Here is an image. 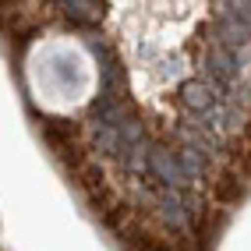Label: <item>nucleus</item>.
<instances>
[{"label":"nucleus","instance_id":"obj_1","mask_svg":"<svg viewBox=\"0 0 251 251\" xmlns=\"http://www.w3.org/2000/svg\"><path fill=\"white\" fill-rule=\"evenodd\" d=\"M184 103H188L191 110H205L209 106V89L202 85V81H188V85H184Z\"/></svg>","mask_w":251,"mask_h":251}]
</instances>
